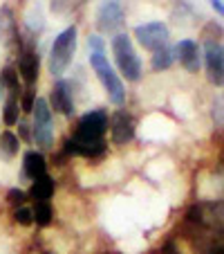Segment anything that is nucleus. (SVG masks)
Returning <instances> with one entry per match:
<instances>
[{"instance_id":"obj_6","label":"nucleus","mask_w":224,"mask_h":254,"mask_svg":"<svg viewBox=\"0 0 224 254\" xmlns=\"http://www.w3.org/2000/svg\"><path fill=\"white\" fill-rule=\"evenodd\" d=\"M134 39L139 41L143 50L148 52H159V50L168 48V39H171V32L164 23L159 20H153V23H146V25H139L134 27Z\"/></svg>"},{"instance_id":"obj_3","label":"nucleus","mask_w":224,"mask_h":254,"mask_svg":"<svg viewBox=\"0 0 224 254\" xmlns=\"http://www.w3.org/2000/svg\"><path fill=\"white\" fill-rule=\"evenodd\" d=\"M112 54H115V61L119 65L121 74L128 81H139L141 79V61H139L137 52H134L133 41H130L128 34L119 32L112 39Z\"/></svg>"},{"instance_id":"obj_18","label":"nucleus","mask_w":224,"mask_h":254,"mask_svg":"<svg viewBox=\"0 0 224 254\" xmlns=\"http://www.w3.org/2000/svg\"><path fill=\"white\" fill-rule=\"evenodd\" d=\"M32 214H34V221L39 223L41 227H47L49 223H52V205H49L47 200L36 202L34 209H32Z\"/></svg>"},{"instance_id":"obj_27","label":"nucleus","mask_w":224,"mask_h":254,"mask_svg":"<svg viewBox=\"0 0 224 254\" xmlns=\"http://www.w3.org/2000/svg\"><path fill=\"white\" fill-rule=\"evenodd\" d=\"M18 135L23 139H32V135H29V126L25 124V122H18Z\"/></svg>"},{"instance_id":"obj_31","label":"nucleus","mask_w":224,"mask_h":254,"mask_svg":"<svg viewBox=\"0 0 224 254\" xmlns=\"http://www.w3.org/2000/svg\"><path fill=\"white\" fill-rule=\"evenodd\" d=\"M103 254H117V252H103Z\"/></svg>"},{"instance_id":"obj_33","label":"nucleus","mask_w":224,"mask_h":254,"mask_svg":"<svg viewBox=\"0 0 224 254\" xmlns=\"http://www.w3.org/2000/svg\"><path fill=\"white\" fill-rule=\"evenodd\" d=\"M45 254H52V252H45Z\"/></svg>"},{"instance_id":"obj_14","label":"nucleus","mask_w":224,"mask_h":254,"mask_svg":"<svg viewBox=\"0 0 224 254\" xmlns=\"http://www.w3.org/2000/svg\"><path fill=\"white\" fill-rule=\"evenodd\" d=\"M25 167V176L32 178V180H39L41 176H45V169H47V162H45L43 153H36V151H27L23 160Z\"/></svg>"},{"instance_id":"obj_15","label":"nucleus","mask_w":224,"mask_h":254,"mask_svg":"<svg viewBox=\"0 0 224 254\" xmlns=\"http://www.w3.org/2000/svg\"><path fill=\"white\" fill-rule=\"evenodd\" d=\"M54 189H56L54 180L45 173V176H41L39 180H34L32 189H29V196H32L36 202H43V200H49V198H52Z\"/></svg>"},{"instance_id":"obj_4","label":"nucleus","mask_w":224,"mask_h":254,"mask_svg":"<svg viewBox=\"0 0 224 254\" xmlns=\"http://www.w3.org/2000/svg\"><path fill=\"white\" fill-rule=\"evenodd\" d=\"M34 135L32 139L41 149H52L54 144V122H52V108L49 101L43 97H36L34 104Z\"/></svg>"},{"instance_id":"obj_21","label":"nucleus","mask_w":224,"mask_h":254,"mask_svg":"<svg viewBox=\"0 0 224 254\" xmlns=\"http://www.w3.org/2000/svg\"><path fill=\"white\" fill-rule=\"evenodd\" d=\"M14 221L18 223V225H23V227L32 225V223H34V214H32V209H27V207H18V209L14 211Z\"/></svg>"},{"instance_id":"obj_22","label":"nucleus","mask_w":224,"mask_h":254,"mask_svg":"<svg viewBox=\"0 0 224 254\" xmlns=\"http://www.w3.org/2000/svg\"><path fill=\"white\" fill-rule=\"evenodd\" d=\"M34 104H36V92H34V88H27V90L23 92L20 111H23V113H32L34 111Z\"/></svg>"},{"instance_id":"obj_10","label":"nucleus","mask_w":224,"mask_h":254,"mask_svg":"<svg viewBox=\"0 0 224 254\" xmlns=\"http://www.w3.org/2000/svg\"><path fill=\"white\" fill-rule=\"evenodd\" d=\"M49 104H52V108L56 113H61V115H65V117L74 115V99H72V90H70V86H67L63 79H58V81L54 83Z\"/></svg>"},{"instance_id":"obj_16","label":"nucleus","mask_w":224,"mask_h":254,"mask_svg":"<svg viewBox=\"0 0 224 254\" xmlns=\"http://www.w3.org/2000/svg\"><path fill=\"white\" fill-rule=\"evenodd\" d=\"M20 149V139L18 135H14L11 130H5V133L0 135V158L2 160H11L16 158Z\"/></svg>"},{"instance_id":"obj_8","label":"nucleus","mask_w":224,"mask_h":254,"mask_svg":"<svg viewBox=\"0 0 224 254\" xmlns=\"http://www.w3.org/2000/svg\"><path fill=\"white\" fill-rule=\"evenodd\" d=\"M124 25V5L121 0H103L96 9V27L103 34H112Z\"/></svg>"},{"instance_id":"obj_11","label":"nucleus","mask_w":224,"mask_h":254,"mask_svg":"<svg viewBox=\"0 0 224 254\" xmlns=\"http://www.w3.org/2000/svg\"><path fill=\"white\" fill-rule=\"evenodd\" d=\"M134 137V120L130 117V113L117 111L115 120H112V142L124 146Z\"/></svg>"},{"instance_id":"obj_28","label":"nucleus","mask_w":224,"mask_h":254,"mask_svg":"<svg viewBox=\"0 0 224 254\" xmlns=\"http://www.w3.org/2000/svg\"><path fill=\"white\" fill-rule=\"evenodd\" d=\"M209 2H211V7L224 18V0H209Z\"/></svg>"},{"instance_id":"obj_26","label":"nucleus","mask_w":224,"mask_h":254,"mask_svg":"<svg viewBox=\"0 0 224 254\" xmlns=\"http://www.w3.org/2000/svg\"><path fill=\"white\" fill-rule=\"evenodd\" d=\"M213 115H218V120L224 122V95H222V99L215 104V113H213Z\"/></svg>"},{"instance_id":"obj_5","label":"nucleus","mask_w":224,"mask_h":254,"mask_svg":"<svg viewBox=\"0 0 224 254\" xmlns=\"http://www.w3.org/2000/svg\"><path fill=\"white\" fill-rule=\"evenodd\" d=\"M105 128H108V113L103 108H96V111L86 113L79 120L74 139H79V142H101Z\"/></svg>"},{"instance_id":"obj_23","label":"nucleus","mask_w":224,"mask_h":254,"mask_svg":"<svg viewBox=\"0 0 224 254\" xmlns=\"http://www.w3.org/2000/svg\"><path fill=\"white\" fill-rule=\"evenodd\" d=\"M25 191H20V189H9V191H7V202H9L11 207H16V209H18V207H23V202H25Z\"/></svg>"},{"instance_id":"obj_24","label":"nucleus","mask_w":224,"mask_h":254,"mask_svg":"<svg viewBox=\"0 0 224 254\" xmlns=\"http://www.w3.org/2000/svg\"><path fill=\"white\" fill-rule=\"evenodd\" d=\"M86 0H52V9L54 11H67L72 7H79Z\"/></svg>"},{"instance_id":"obj_1","label":"nucleus","mask_w":224,"mask_h":254,"mask_svg":"<svg viewBox=\"0 0 224 254\" xmlns=\"http://www.w3.org/2000/svg\"><path fill=\"white\" fill-rule=\"evenodd\" d=\"M74 52H77V27L72 25L58 34L49 50V72H52V77H56V81L70 67Z\"/></svg>"},{"instance_id":"obj_13","label":"nucleus","mask_w":224,"mask_h":254,"mask_svg":"<svg viewBox=\"0 0 224 254\" xmlns=\"http://www.w3.org/2000/svg\"><path fill=\"white\" fill-rule=\"evenodd\" d=\"M39 70H41L39 52H34V50H23V54H20V59H18V72L29 88L39 81Z\"/></svg>"},{"instance_id":"obj_17","label":"nucleus","mask_w":224,"mask_h":254,"mask_svg":"<svg viewBox=\"0 0 224 254\" xmlns=\"http://www.w3.org/2000/svg\"><path fill=\"white\" fill-rule=\"evenodd\" d=\"M0 83L2 86H7V90H9V95H20V83H18V72L14 70L11 65H7L5 70L0 72Z\"/></svg>"},{"instance_id":"obj_2","label":"nucleus","mask_w":224,"mask_h":254,"mask_svg":"<svg viewBox=\"0 0 224 254\" xmlns=\"http://www.w3.org/2000/svg\"><path fill=\"white\" fill-rule=\"evenodd\" d=\"M90 65H92V70L96 72L101 86H103L105 92H108V99L115 106H124L126 88H124V83H121V79L117 77L115 67L108 63L105 54L103 52H90Z\"/></svg>"},{"instance_id":"obj_25","label":"nucleus","mask_w":224,"mask_h":254,"mask_svg":"<svg viewBox=\"0 0 224 254\" xmlns=\"http://www.w3.org/2000/svg\"><path fill=\"white\" fill-rule=\"evenodd\" d=\"M88 48H90V52H103V41H101V36H90V39H88Z\"/></svg>"},{"instance_id":"obj_30","label":"nucleus","mask_w":224,"mask_h":254,"mask_svg":"<svg viewBox=\"0 0 224 254\" xmlns=\"http://www.w3.org/2000/svg\"><path fill=\"white\" fill-rule=\"evenodd\" d=\"M162 254H179V252L175 250V245H173V243H168L166 248H164V252H162Z\"/></svg>"},{"instance_id":"obj_7","label":"nucleus","mask_w":224,"mask_h":254,"mask_svg":"<svg viewBox=\"0 0 224 254\" xmlns=\"http://www.w3.org/2000/svg\"><path fill=\"white\" fill-rule=\"evenodd\" d=\"M204 65L209 81L213 86H224V48L218 39L204 41Z\"/></svg>"},{"instance_id":"obj_19","label":"nucleus","mask_w":224,"mask_h":254,"mask_svg":"<svg viewBox=\"0 0 224 254\" xmlns=\"http://www.w3.org/2000/svg\"><path fill=\"white\" fill-rule=\"evenodd\" d=\"M2 120L7 126H16L18 124V97L9 95V99L5 101V108H2Z\"/></svg>"},{"instance_id":"obj_32","label":"nucleus","mask_w":224,"mask_h":254,"mask_svg":"<svg viewBox=\"0 0 224 254\" xmlns=\"http://www.w3.org/2000/svg\"><path fill=\"white\" fill-rule=\"evenodd\" d=\"M222 167H224V155H222Z\"/></svg>"},{"instance_id":"obj_12","label":"nucleus","mask_w":224,"mask_h":254,"mask_svg":"<svg viewBox=\"0 0 224 254\" xmlns=\"http://www.w3.org/2000/svg\"><path fill=\"white\" fill-rule=\"evenodd\" d=\"M63 153L65 155H81V158H99L105 153V144L101 142H79V139L70 137L63 142Z\"/></svg>"},{"instance_id":"obj_9","label":"nucleus","mask_w":224,"mask_h":254,"mask_svg":"<svg viewBox=\"0 0 224 254\" xmlns=\"http://www.w3.org/2000/svg\"><path fill=\"white\" fill-rule=\"evenodd\" d=\"M175 54L179 59V63L184 65L186 72H191V74H197L202 67V54H200V48L193 39H184L177 43L175 48Z\"/></svg>"},{"instance_id":"obj_29","label":"nucleus","mask_w":224,"mask_h":254,"mask_svg":"<svg viewBox=\"0 0 224 254\" xmlns=\"http://www.w3.org/2000/svg\"><path fill=\"white\" fill-rule=\"evenodd\" d=\"M206 254H224V243H218V245H213V248L209 250Z\"/></svg>"},{"instance_id":"obj_20","label":"nucleus","mask_w":224,"mask_h":254,"mask_svg":"<svg viewBox=\"0 0 224 254\" xmlns=\"http://www.w3.org/2000/svg\"><path fill=\"white\" fill-rule=\"evenodd\" d=\"M173 52L168 48H164V50H159V52H155L153 54V70H168V67L173 65Z\"/></svg>"}]
</instances>
